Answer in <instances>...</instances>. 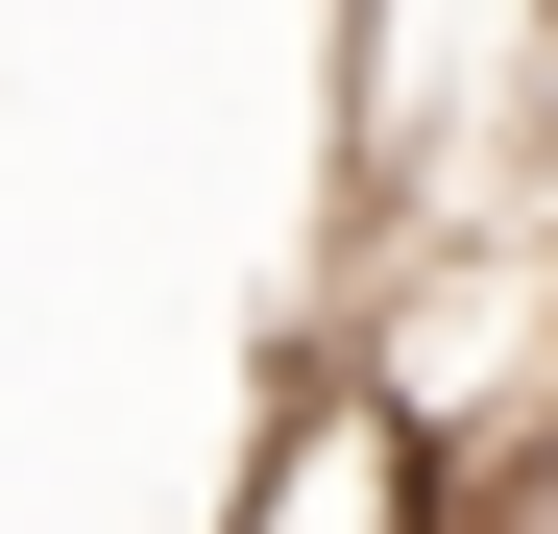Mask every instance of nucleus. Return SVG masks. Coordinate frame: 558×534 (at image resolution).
<instances>
[{"label": "nucleus", "mask_w": 558, "mask_h": 534, "mask_svg": "<svg viewBox=\"0 0 558 534\" xmlns=\"http://www.w3.org/2000/svg\"><path fill=\"white\" fill-rule=\"evenodd\" d=\"M243 534H461V437L364 365V340H316L292 389H267V462H243Z\"/></svg>", "instance_id": "obj_1"}]
</instances>
